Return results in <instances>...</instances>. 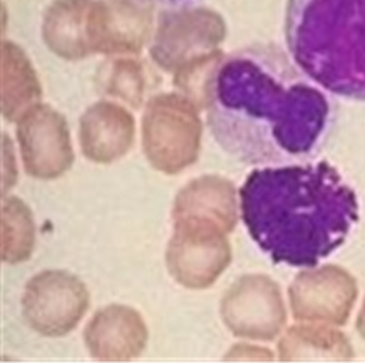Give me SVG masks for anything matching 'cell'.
Wrapping results in <instances>:
<instances>
[{"label":"cell","instance_id":"obj_19","mask_svg":"<svg viewBox=\"0 0 365 363\" xmlns=\"http://www.w3.org/2000/svg\"><path fill=\"white\" fill-rule=\"evenodd\" d=\"M109 92L137 108L143 100V78L140 66L132 61H118L109 80Z\"/></svg>","mask_w":365,"mask_h":363},{"label":"cell","instance_id":"obj_15","mask_svg":"<svg viewBox=\"0 0 365 363\" xmlns=\"http://www.w3.org/2000/svg\"><path fill=\"white\" fill-rule=\"evenodd\" d=\"M95 0H58L48 9L43 37L55 54L80 60L94 54L91 39V16Z\"/></svg>","mask_w":365,"mask_h":363},{"label":"cell","instance_id":"obj_11","mask_svg":"<svg viewBox=\"0 0 365 363\" xmlns=\"http://www.w3.org/2000/svg\"><path fill=\"white\" fill-rule=\"evenodd\" d=\"M91 356L101 362H129L145 351L148 329L132 307L113 304L101 309L84 330Z\"/></svg>","mask_w":365,"mask_h":363},{"label":"cell","instance_id":"obj_9","mask_svg":"<svg viewBox=\"0 0 365 363\" xmlns=\"http://www.w3.org/2000/svg\"><path fill=\"white\" fill-rule=\"evenodd\" d=\"M289 292L294 319L344 325L358 298L359 288L345 269L327 265L301 273Z\"/></svg>","mask_w":365,"mask_h":363},{"label":"cell","instance_id":"obj_13","mask_svg":"<svg viewBox=\"0 0 365 363\" xmlns=\"http://www.w3.org/2000/svg\"><path fill=\"white\" fill-rule=\"evenodd\" d=\"M135 120L126 109L101 101L80 120V144L88 159L109 164L123 157L134 143Z\"/></svg>","mask_w":365,"mask_h":363},{"label":"cell","instance_id":"obj_16","mask_svg":"<svg viewBox=\"0 0 365 363\" xmlns=\"http://www.w3.org/2000/svg\"><path fill=\"white\" fill-rule=\"evenodd\" d=\"M41 87L24 51L11 41L1 44V112L9 121H19L38 105Z\"/></svg>","mask_w":365,"mask_h":363},{"label":"cell","instance_id":"obj_14","mask_svg":"<svg viewBox=\"0 0 365 363\" xmlns=\"http://www.w3.org/2000/svg\"><path fill=\"white\" fill-rule=\"evenodd\" d=\"M150 26L148 12L132 0H98L97 53H138Z\"/></svg>","mask_w":365,"mask_h":363},{"label":"cell","instance_id":"obj_20","mask_svg":"<svg viewBox=\"0 0 365 363\" xmlns=\"http://www.w3.org/2000/svg\"><path fill=\"white\" fill-rule=\"evenodd\" d=\"M272 354L268 349L255 348L252 347L247 346L242 347V349L235 348L231 351L228 357L232 359H242V357H247V359H272Z\"/></svg>","mask_w":365,"mask_h":363},{"label":"cell","instance_id":"obj_18","mask_svg":"<svg viewBox=\"0 0 365 363\" xmlns=\"http://www.w3.org/2000/svg\"><path fill=\"white\" fill-rule=\"evenodd\" d=\"M36 245V224L31 209L18 197H8L1 204V260L25 262Z\"/></svg>","mask_w":365,"mask_h":363},{"label":"cell","instance_id":"obj_12","mask_svg":"<svg viewBox=\"0 0 365 363\" xmlns=\"http://www.w3.org/2000/svg\"><path fill=\"white\" fill-rule=\"evenodd\" d=\"M173 218L175 223L188 221L230 233L238 220L233 184L215 175L202 176L191 181L178 194Z\"/></svg>","mask_w":365,"mask_h":363},{"label":"cell","instance_id":"obj_3","mask_svg":"<svg viewBox=\"0 0 365 363\" xmlns=\"http://www.w3.org/2000/svg\"><path fill=\"white\" fill-rule=\"evenodd\" d=\"M290 57L329 94L365 101V0H289Z\"/></svg>","mask_w":365,"mask_h":363},{"label":"cell","instance_id":"obj_8","mask_svg":"<svg viewBox=\"0 0 365 363\" xmlns=\"http://www.w3.org/2000/svg\"><path fill=\"white\" fill-rule=\"evenodd\" d=\"M17 137L26 173L55 180L74 161L66 119L49 106L36 105L18 121Z\"/></svg>","mask_w":365,"mask_h":363},{"label":"cell","instance_id":"obj_4","mask_svg":"<svg viewBox=\"0 0 365 363\" xmlns=\"http://www.w3.org/2000/svg\"><path fill=\"white\" fill-rule=\"evenodd\" d=\"M201 123L182 96L164 94L149 101L143 119V151L152 167L175 175L198 158Z\"/></svg>","mask_w":365,"mask_h":363},{"label":"cell","instance_id":"obj_21","mask_svg":"<svg viewBox=\"0 0 365 363\" xmlns=\"http://www.w3.org/2000/svg\"><path fill=\"white\" fill-rule=\"evenodd\" d=\"M356 329L365 340V298L358 316V320H356Z\"/></svg>","mask_w":365,"mask_h":363},{"label":"cell","instance_id":"obj_7","mask_svg":"<svg viewBox=\"0 0 365 363\" xmlns=\"http://www.w3.org/2000/svg\"><path fill=\"white\" fill-rule=\"evenodd\" d=\"M221 317L237 337L270 341L287 322L281 290L264 275L242 277L221 302Z\"/></svg>","mask_w":365,"mask_h":363},{"label":"cell","instance_id":"obj_6","mask_svg":"<svg viewBox=\"0 0 365 363\" xmlns=\"http://www.w3.org/2000/svg\"><path fill=\"white\" fill-rule=\"evenodd\" d=\"M231 247L226 234L214 227L177 221L168 245L166 262L170 276L190 288L210 287L227 268Z\"/></svg>","mask_w":365,"mask_h":363},{"label":"cell","instance_id":"obj_1","mask_svg":"<svg viewBox=\"0 0 365 363\" xmlns=\"http://www.w3.org/2000/svg\"><path fill=\"white\" fill-rule=\"evenodd\" d=\"M329 93L275 44L218 58L205 89L207 125L231 156L250 165L302 162L318 153L334 125Z\"/></svg>","mask_w":365,"mask_h":363},{"label":"cell","instance_id":"obj_2","mask_svg":"<svg viewBox=\"0 0 365 363\" xmlns=\"http://www.w3.org/2000/svg\"><path fill=\"white\" fill-rule=\"evenodd\" d=\"M240 198L250 236L276 263L316 266L359 220L356 193L326 162L253 170Z\"/></svg>","mask_w":365,"mask_h":363},{"label":"cell","instance_id":"obj_22","mask_svg":"<svg viewBox=\"0 0 365 363\" xmlns=\"http://www.w3.org/2000/svg\"><path fill=\"white\" fill-rule=\"evenodd\" d=\"M169 1H172V2H182V1H186V0H169Z\"/></svg>","mask_w":365,"mask_h":363},{"label":"cell","instance_id":"obj_17","mask_svg":"<svg viewBox=\"0 0 365 363\" xmlns=\"http://www.w3.org/2000/svg\"><path fill=\"white\" fill-rule=\"evenodd\" d=\"M282 362L350 360L354 357L350 341L340 331L319 325L292 327L279 341Z\"/></svg>","mask_w":365,"mask_h":363},{"label":"cell","instance_id":"obj_5","mask_svg":"<svg viewBox=\"0 0 365 363\" xmlns=\"http://www.w3.org/2000/svg\"><path fill=\"white\" fill-rule=\"evenodd\" d=\"M89 305L84 282L60 270H47L31 277L22 298L26 324L46 337L68 334L83 319Z\"/></svg>","mask_w":365,"mask_h":363},{"label":"cell","instance_id":"obj_10","mask_svg":"<svg viewBox=\"0 0 365 363\" xmlns=\"http://www.w3.org/2000/svg\"><path fill=\"white\" fill-rule=\"evenodd\" d=\"M222 33V21L215 13L207 10L173 13L160 21L150 54L162 68L180 71L201 58L199 52L220 41Z\"/></svg>","mask_w":365,"mask_h":363}]
</instances>
